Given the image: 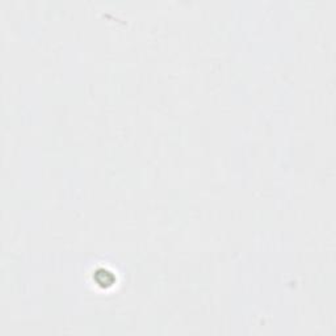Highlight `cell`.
I'll return each instance as SVG.
<instances>
[{"label":"cell","instance_id":"1","mask_svg":"<svg viewBox=\"0 0 336 336\" xmlns=\"http://www.w3.org/2000/svg\"><path fill=\"white\" fill-rule=\"evenodd\" d=\"M93 280H95L97 285L105 288V289L106 288L113 287L117 281L116 276L112 272H109V271H96L93 273Z\"/></svg>","mask_w":336,"mask_h":336}]
</instances>
